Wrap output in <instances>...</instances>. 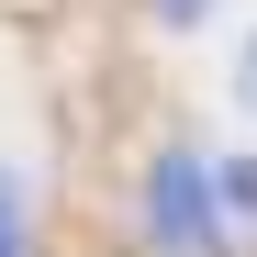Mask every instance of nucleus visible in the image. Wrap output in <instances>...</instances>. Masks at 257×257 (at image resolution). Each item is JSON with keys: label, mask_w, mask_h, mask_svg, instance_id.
I'll return each mask as SVG.
<instances>
[{"label": "nucleus", "mask_w": 257, "mask_h": 257, "mask_svg": "<svg viewBox=\"0 0 257 257\" xmlns=\"http://www.w3.org/2000/svg\"><path fill=\"white\" fill-rule=\"evenodd\" d=\"M224 190H212V157L201 146H157L146 168V246L157 257H224Z\"/></svg>", "instance_id": "obj_1"}, {"label": "nucleus", "mask_w": 257, "mask_h": 257, "mask_svg": "<svg viewBox=\"0 0 257 257\" xmlns=\"http://www.w3.org/2000/svg\"><path fill=\"white\" fill-rule=\"evenodd\" d=\"M0 257H34V212H23V179L0 157Z\"/></svg>", "instance_id": "obj_2"}, {"label": "nucleus", "mask_w": 257, "mask_h": 257, "mask_svg": "<svg viewBox=\"0 0 257 257\" xmlns=\"http://www.w3.org/2000/svg\"><path fill=\"white\" fill-rule=\"evenodd\" d=\"M212 190H224L235 224H257V157H224V168H212Z\"/></svg>", "instance_id": "obj_3"}, {"label": "nucleus", "mask_w": 257, "mask_h": 257, "mask_svg": "<svg viewBox=\"0 0 257 257\" xmlns=\"http://www.w3.org/2000/svg\"><path fill=\"white\" fill-rule=\"evenodd\" d=\"M235 112H257V34H235Z\"/></svg>", "instance_id": "obj_4"}, {"label": "nucleus", "mask_w": 257, "mask_h": 257, "mask_svg": "<svg viewBox=\"0 0 257 257\" xmlns=\"http://www.w3.org/2000/svg\"><path fill=\"white\" fill-rule=\"evenodd\" d=\"M146 12H157L168 34H179V23H201V12H212V0H146Z\"/></svg>", "instance_id": "obj_5"}]
</instances>
